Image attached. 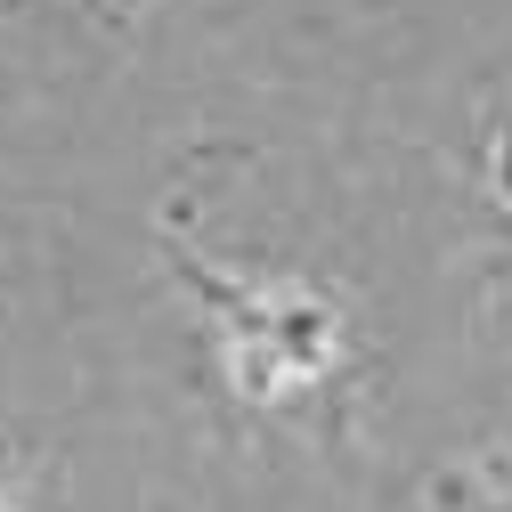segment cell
<instances>
[{"label":"cell","instance_id":"cell-1","mask_svg":"<svg viewBox=\"0 0 512 512\" xmlns=\"http://www.w3.org/2000/svg\"><path fill=\"white\" fill-rule=\"evenodd\" d=\"M179 269L204 285V301H212V309H228L236 374H244V391H252V399H277V391H293V382H309L317 366H326V334H334V317H326V309H309V301L269 309V301L236 293L228 277H212L204 261H187V252H179Z\"/></svg>","mask_w":512,"mask_h":512},{"label":"cell","instance_id":"cell-2","mask_svg":"<svg viewBox=\"0 0 512 512\" xmlns=\"http://www.w3.org/2000/svg\"><path fill=\"white\" fill-rule=\"evenodd\" d=\"M496 187H504V196H512V139L496 147Z\"/></svg>","mask_w":512,"mask_h":512}]
</instances>
